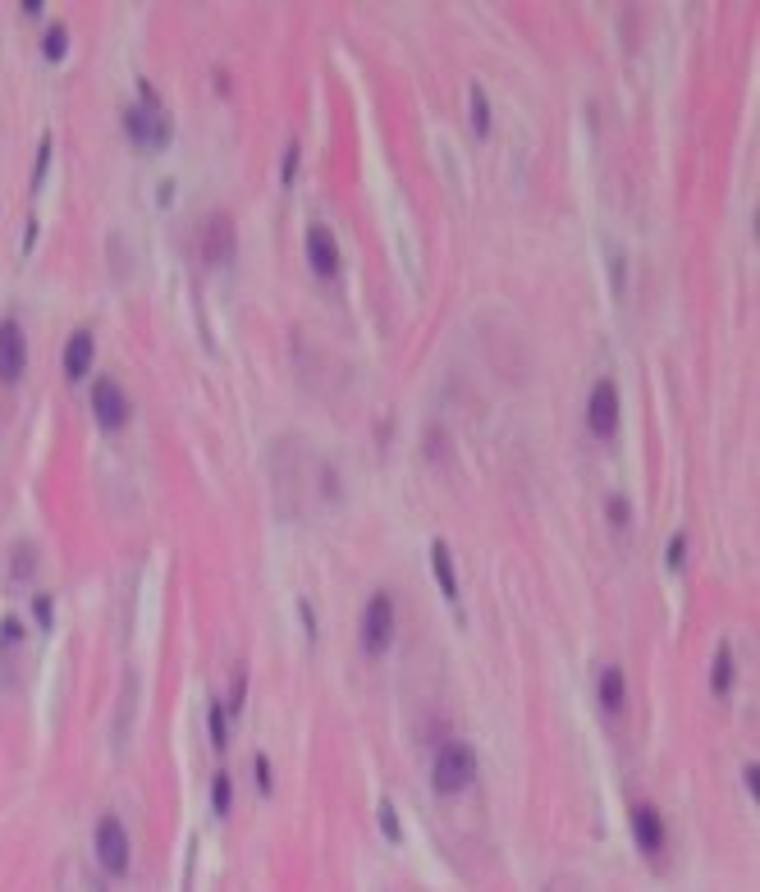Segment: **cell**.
Returning <instances> with one entry per match:
<instances>
[{"mask_svg": "<svg viewBox=\"0 0 760 892\" xmlns=\"http://www.w3.org/2000/svg\"><path fill=\"white\" fill-rule=\"evenodd\" d=\"M431 783L435 792H463V787L477 783V751L467 742H445L440 746V755H435V769H431Z\"/></svg>", "mask_w": 760, "mask_h": 892, "instance_id": "cell-1", "label": "cell"}, {"mask_svg": "<svg viewBox=\"0 0 760 892\" xmlns=\"http://www.w3.org/2000/svg\"><path fill=\"white\" fill-rule=\"evenodd\" d=\"M390 641H394V600L385 591H376L367 600V613H362V645L371 655H380V650H390Z\"/></svg>", "mask_w": 760, "mask_h": 892, "instance_id": "cell-2", "label": "cell"}, {"mask_svg": "<svg viewBox=\"0 0 760 892\" xmlns=\"http://www.w3.org/2000/svg\"><path fill=\"white\" fill-rule=\"evenodd\" d=\"M97 860H101V870L106 874H129V833H124V824L115 815H106L97 824Z\"/></svg>", "mask_w": 760, "mask_h": 892, "instance_id": "cell-3", "label": "cell"}, {"mask_svg": "<svg viewBox=\"0 0 760 892\" xmlns=\"http://www.w3.org/2000/svg\"><path fill=\"white\" fill-rule=\"evenodd\" d=\"M587 426L596 430L600 440H614V435H619V389L609 385V380H600V385L591 389V398H587Z\"/></svg>", "mask_w": 760, "mask_h": 892, "instance_id": "cell-4", "label": "cell"}, {"mask_svg": "<svg viewBox=\"0 0 760 892\" xmlns=\"http://www.w3.org/2000/svg\"><path fill=\"white\" fill-rule=\"evenodd\" d=\"M87 398H92V417H97L101 430H120L124 426V417H129V398H124V389L115 385V380L101 376Z\"/></svg>", "mask_w": 760, "mask_h": 892, "instance_id": "cell-5", "label": "cell"}, {"mask_svg": "<svg viewBox=\"0 0 760 892\" xmlns=\"http://www.w3.org/2000/svg\"><path fill=\"white\" fill-rule=\"evenodd\" d=\"M124 129L133 133L138 147H165L170 142V119L156 106H129L124 110Z\"/></svg>", "mask_w": 760, "mask_h": 892, "instance_id": "cell-6", "label": "cell"}, {"mask_svg": "<svg viewBox=\"0 0 760 892\" xmlns=\"http://www.w3.org/2000/svg\"><path fill=\"white\" fill-rule=\"evenodd\" d=\"M28 366V339L19 321H0V385H14Z\"/></svg>", "mask_w": 760, "mask_h": 892, "instance_id": "cell-7", "label": "cell"}, {"mask_svg": "<svg viewBox=\"0 0 760 892\" xmlns=\"http://www.w3.org/2000/svg\"><path fill=\"white\" fill-rule=\"evenodd\" d=\"M307 266L321 275V280H335L339 275V243L330 234V225H307Z\"/></svg>", "mask_w": 760, "mask_h": 892, "instance_id": "cell-8", "label": "cell"}, {"mask_svg": "<svg viewBox=\"0 0 760 892\" xmlns=\"http://www.w3.org/2000/svg\"><path fill=\"white\" fill-rule=\"evenodd\" d=\"M234 243H239V234H234V220L216 211L207 225H202V257H207L211 266H220V261L234 257Z\"/></svg>", "mask_w": 760, "mask_h": 892, "instance_id": "cell-9", "label": "cell"}, {"mask_svg": "<svg viewBox=\"0 0 760 892\" xmlns=\"http://www.w3.org/2000/svg\"><path fill=\"white\" fill-rule=\"evenodd\" d=\"M632 838H637V847L646 851V856H655V851L664 847V819L651 801L632 806Z\"/></svg>", "mask_w": 760, "mask_h": 892, "instance_id": "cell-10", "label": "cell"}, {"mask_svg": "<svg viewBox=\"0 0 760 892\" xmlns=\"http://www.w3.org/2000/svg\"><path fill=\"white\" fill-rule=\"evenodd\" d=\"M92 353H97V339H92V330H74V334H69V344H65V376L69 380H83L87 366H92Z\"/></svg>", "mask_w": 760, "mask_h": 892, "instance_id": "cell-11", "label": "cell"}, {"mask_svg": "<svg viewBox=\"0 0 760 892\" xmlns=\"http://www.w3.org/2000/svg\"><path fill=\"white\" fill-rule=\"evenodd\" d=\"M596 696L600 705H605L609 714H619L623 710V668H600V678H596Z\"/></svg>", "mask_w": 760, "mask_h": 892, "instance_id": "cell-12", "label": "cell"}, {"mask_svg": "<svg viewBox=\"0 0 760 892\" xmlns=\"http://www.w3.org/2000/svg\"><path fill=\"white\" fill-rule=\"evenodd\" d=\"M431 563H435V581H440V591L454 600V595H458V577H454V563H449L445 540H435V545H431Z\"/></svg>", "mask_w": 760, "mask_h": 892, "instance_id": "cell-13", "label": "cell"}, {"mask_svg": "<svg viewBox=\"0 0 760 892\" xmlns=\"http://www.w3.org/2000/svg\"><path fill=\"white\" fill-rule=\"evenodd\" d=\"M65 51H69V28H65V23H51V28H46V37H42V55L51 60V65H60V60H65Z\"/></svg>", "mask_w": 760, "mask_h": 892, "instance_id": "cell-14", "label": "cell"}, {"mask_svg": "<svg viewBox=\"0 0 760 892\" xmlns=\"http://www.w3.org/2000/svg\"><path fill=\"white\" fill-rule=\"evenodd\" d=\"M710 687H715V696H728V687H733V650L728 645L715 650V678H710Z\"/></svg>", "mask_w": 760, "mask_h": 892, "instance_id": "cell-15", "label": "cell"}, {"mask_svg": "<svg viewBox=\"0 0 760 892\" xmlns=\"http://www.w3.org/2000/svg\"><path fill=\"white\" fill-rule=\"evenodd\" d=\"M472 133H477V138H486V133H490V101H486V92H481L477 83H472Z\"/></svg>", "mask_w": 760, "mask_h": 892, "instance_id": "cell-16", "label": "cell"}, {"mask_svg": "<svg viewBox=\"0 0 760 892\" xmlns=\"http://www.w3.org/2000/svg\"><path fill=\"white\" fill-rule=\"evenodd\" d=\"M207 728H211V746L225 751V746H229V723H225V705H220V700L207 710Z\"/></svg>", "mask_w": 760, "mask_h": 892, "instance_id": "cell-17", "label": "cell"}, {"mask_svg": "<svg viewBox=\"0 0 760 892\" xmlns=\"http://www.w3.org/2000/svg\"><path fill=\"white\" fill-rule=\"evenodd\" d=\"M376 815H380V828H385V838H390V842H403L399 810H394V801H390V796H380V810H376Z\"/></svg>", "mask_w": 760, "mask_h": 892, "instance_id": "cell-18", "label": "cell"}, {"mask_svg": "<svg viewBox=\"0 0 760 892\" xmlns=\"http://www.w3.org/2000/svg\"><path fill=\"white\" fill-rule=\"evenodd\" d=\"M33 563H37V549L33 545H19V554H14V563H10L14 581H28V577H33Z\"/></svg>", "mask_w": 760, "mask_h": 892, "instance_id": "cell-19", "label": "cell"}, {"mask_svg": "<svg viewBox=\"0 0 760 892\" xmlns=\"http://www.w3.org/2000/svg\"><path fill=\"white\" fill-rule=\"evenodd\" d=\"M211 796H216V815H229V801H234V787H229L225 774H216V783H211Z\"/></svg>", "mask_w": 760, "mask_h": 892, "instance_id": "cell-20", "label": "cell"}, {"mask_svg": "<svg viewBox=\"0 0 760 892\" xmlns=\"http://www.w3.org/2000/svg\"><path fill=\"white\" fill-rule=\"evenodd\" d=\"M243 691H248V673H239V678H234V687H229V700H225V714H239L243 710Z\"/></svg>", "mask_w": 760, "mask_h": 892, "instance_id": "cell-21", "label": "cell"}, {"mask_svg": "<svg viewBox=\"0 0 760 892\" xmlns=\"http://www.w3.org/2000/svg\"><path fill=\"white\" fill-rule=\"evenodd\" d=\"M46 161H51V138H42V147H37V165H33V193L42 188L46 179Z\"/></svg>", "mask_w": 760, "mask_h": 892, "instance_id": "cell-22", "label": "cell"}, {"mask_svg": "<svg viewBox=\"0 0 760 892\" xmlns=\"http://www.w3.org/2000/svg\"><path fill=\"white\" fill-rule=\"evenodd\" d=\"M683 559H687V536H674L669 549H664V563H669V568H683Z\"/></svg>", "mask_w": 760, "mask_h": 892, "instance_id": "cell-23", "label": "cell"}, {"mask_svg": "<svg viewBox=\"0 0 760 892\" xmlns=\"http://www.w3.org/2000/svg\"><path fill=\"white\" fill-rule=\"evenodd\" d=\"M252 774H257V787H261V792L271 796V783H275V778H271V764H266V755H257V760H252Z\"/></svg>", "mask_w": 760, "mask_h": 892, "instance_id": "cell-24", "label": "cell"}, {"mask_svg": "<svg viewBox=\"0 0 760 892\" xmlns=\"http://www.w3.org/2000/svg\"><path fill=\"white\" fill-rule=\"evenodd\" d=\"M33 613H37V623H42V627H51V623H55V604H51V595H37V600H33Z\"/></svg>", "mask_w": 760, "mask_h": 892, "instance_id": "cell-25", "label": "cell"}, {"mask_svg": "<svg viewBox=\"0 0 760 892\" xmlns=\"http://www.w3.org/2000/svg\"><path fill=\"white\" fill-rule=\"evenodd\" d=\"M294 174H298V142H289V151H284V165H280V179L294 183Z\"/></svg>", "mask_w": 760, "mask_h": 892, "instance_id": "cell-26", "label": "cell"}, {"mask_svg": "<svg viewBox=\"0 0 760 892\" xmlns=\"http://www.w3.org/2000/svg\"><path fill=\"white\" fill-rule=\"evenodd\" d=\"M19 641H23L19 618H5V623H0V645H19Z\"/></svg>", "mask_w": 760, "mask_h": 892, "instance_id": "cell-27", "label": "cell"}, {"mask_svg": "<svg viewBox=\"0 0 760 892\" xmlns=\"http://www.w3.org/2000/svg\"><path fill=\"white\" fill-rule=\"evenodd\" d=\"M609 522H614V527H628V499L623 495L609 499Z\"/></svg>", "mask_w": 760, "mask_h": 892, "instance_id": "cell-28", "label": "cell"}, {"mask_svg": "<svg viewBox=\"0 0 760 892\" xmlns=\"http://www.w3.org/2000/svg\"><path fill=\"white\" fill-rule=\"evenodd\" d=\"M742 783H747V796H756V792H760V774H756V764H747V769H742Z\"/></svg>", "mask_w": 760, "mask_h": 892, "instance_id": "cell-29", "label": "cell"}]
</instances>
